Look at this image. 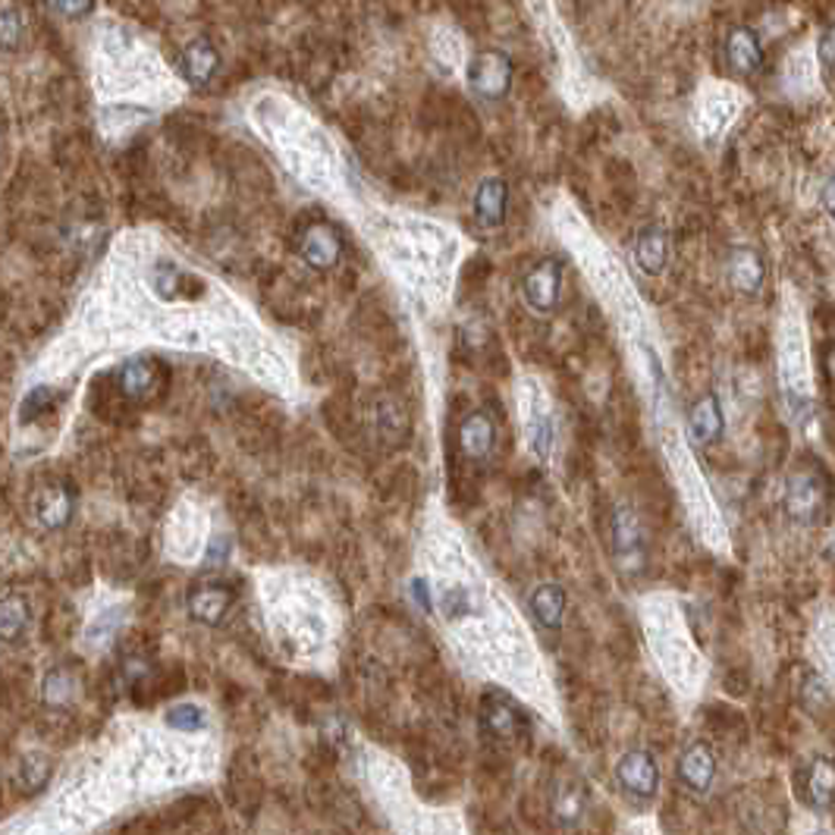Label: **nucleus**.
<instances>
[{
	"label": "nucleus",
	"instance_id": "nucleus-1",
	"mask_svg": "<svg viewBox=\"0 0 835 835\" xmlns=\"http://www.w3.org/2000/svg\"><path fill=\"white\" fill-rule=\"evenodd\" d=\"M782 506L789 512L791 522L798 525H820L830 512V481L820 468L804 465L791 471Z\"/></svg>",
	"mask_w": 835,
	"mask_h": 835
},
{
	"label": "nucleus",
	"instance_id": "nucleus-2",
	"mask_svg": "<svg viewBox=\"0 0 835 835\" xmlns=\"http://www.w3.org/2000/svg\"><path fill=\"white\" fill-rule=\"evenodd\" d=\"M468 89L478 94L481 101H503L512 92V60L510 54L484 47L468 60Z\"/></svg>",
	"mask_w": 835,
	"mask_h": 835
},
{
	"label": "nucleus",
	"instance_id": "nucleus-3",
	"mask_svg": "<svg viewBox=\"0 0 835 835\" xmlns=\"http://www.w3.org/2000/svg\"><path fill=\"white\" fill-rule=\"evenodd\" d=\"M522 299L537 314L557 311L559 299H562V261L559 258L547 255L534 261L522 277Z\"/></svg>",
	"mask_w": 835,
	"mask_h": 835
},
{
	"label": "nucleus",
	"instance_id": "nucleus-4",
	"mask_svg": "<svg viewBox=\"0 0 835 835\" xmlns=\"http://www.w3.org/2000/svg\"><path fill=\"white\" fill-rule=\"evenodd\" d=\"M299 255L314 271H333L343 258V236L333 224H324V220L305 224L299 232Z\"/></svg>",
	"mask_w": 835,
	"mask_h": 835
},
{
	"label": "nucleus",
	"instance_id": "nucleus-5",
	"mask_svg": "<svg viewBox=\"0 0 835 835\" xmlns=\"http://www.w3.org/2000/svg\"><path fill=\"white\" fill-rule=\"evenodd\" d=\"M609 544H613V553L619 559V565L634 572L644 565V534H641V522L638 515L626 506L613 510V518H609Z\"/></svg>",
	"mask_w": 835,
	"mask_h": 835
},
{
	"label": "nucleus",
	"instance_id": "nucleus-6",
	"mask_svg": "<svg viewBox=\"0 0 835 835\" xmlns=\"http://www.w3.org/2000/svg\"><path fill=\"white\" fill-rule=\"evenodd\" d=\"M525 434H528V446L537 459H550L553 443H557V424H553V412L547 405L544 393L537 390V384H528L525 390Z\"/></svg>",
	"mask_w": 835,
	"mask_h": 835
},
{
	"label": "nucleus",
	"instance_id": "nucleus-7",
	"mask_svg": "<svg viewBox=\"0 0 835 835\" xmlns=\"http://www.w3.org/2000/svg\"><path fill=\"white\" fill-rule=\"evenodd\" d=\"M616 779L619 786L638 798V801H650L656 789H660V766L653 760V754L648 751H628L626 757L616 766Z\"/></svg>",
	"mask_w": 835,
	"mask_h": 835
},
{
	"label": "nucleus",
	"instance_id": "nucleus-8",
	"mask_svg": "<svg viewBox=\"0 0 835 835\" xmlns=\"http://www.w3.org/2000/svg\"><path fill=\"white\" fill-rule=\"evenodd\" d=\"M725 279H729V286H732L739 296H744V299L760 296L766 279V264L764 258H760V252L751 249V245L732 249L729 258H725Z\"/></svg>",
	"mask_w": 835,
	"mask_h": 835
},
{
	"label": "nucleus",
	"instance_id": "nucleus-9",
	"mask_svg": "<svg viewBox=\"0 0 835 835\" xmlns=\"http://www.w3.org/2000/svg\"><path fill=\"white\" fill-rule=\"evenodd\" d=\"M675 773H678V782L685 789L695 791V794H707V791L713 789V782H717V754L710 751V744H688L682 751V757H678Z\"/></svg>",
	"mask_w": 835,
	"mask_h": 835
},
{
	"label": "nucleus",
	"instance_id": "nucleus-10",
	"mask_svg": "<svg viewBox=\"0 0 835 835\" xmlns=\"http://www.w3.org/2000/svg\"><path fill=\"white\" fill-rule=\"evenodd\" d=\"M481 729L496 742H510L525 729V713L500 691H488L481 700Z\"/></svg>",
	"mask_w": 835,
	"mask_h": 835
},
{
	"label": "nucleus",
	"instance_id": "nucleus-11",
	"mask_svg": "<svg viewBox=\"0 0 835 835\" xmlns=\"http://www.w3.org/2000/svg\"><path fill=\"white\" fill-rule=\"evenodd\" d=\"M725 64L735 76H757L764 70V45L754 28L735 25L725 38Z\"/></svg>",
	"mask_w": 835,
	"mask_h": 835
},
{
	"label": "nucleus",
	"instance_id": "nucleus-12",
	"mask_svg": "<svg viewBox=\"0 0 835 835\" xmlns=\"http://www.w3.org/2000/svg\"><path fill=\"white\" fill-rule=\"evenodd\" d=\"M471 210H474V220L481 227L500 230L506 224V210H510V186H506V180H500V176L481 180L478 188H474V198H471Z\"/></svg>",
	"mask_w": 835,
	"mask_h": 835
},
{
	"label": "nucleus",
	"instance_id": "nucleus-13",
	"mask_svg": "<svg viewBox=\"0 0 835 835\" xmlns=\"http://www.w3.org/2000/svg\"><path fill=\"white\" fill-rule=\"evenodd\" d=\"M232 609V591L220 581H202L188 591V613L205 626H220Z\"/></svg>",
	"mask_w": 835,
	"mask_h": 835
},
{
	"label": "nucleus",
	"instance_id": "nucleus-14",
	"mask_svg": "<svg viewBox=\"0 0 835 835\" xmlns=\"http://www.w3.org/2000/svg\"><path fill=\"white\" fill-rule=\"evenodd\" d=\"M670 255H673V239H670L666 227L650 224V227L638 232V239H634V261H638V267L648 277H660L666 271V264H670Z\"/></svg>",
	"mask_w": 835,
	"mask_h": 835
},
{
	"label": "nucleus",
	"instance_id": "nucleus-15",
	"mask_svg": "<svg viewBox=\"0 0 835 835\" xmlns=\"http://www.w3.org/2000/svg\"><path fill=\"white\" fill-rule=\"evenodd\" d=\"M496 446V421L488 412H471L459 424V449L465 459L471 462H484L493 456Z\"/></svg>",
	"mask_w": 835,
	"mask_h": 835
},
{
	"label": "nucleus",
	"instance_id": "nucleus-16",
	"mask_svg": "<svg viewBox=\"0 0 835 835\" xmlns=\"http://www.w3.org/2000/svg\"><path fill=\"white\" fill-rule=\"evenodd\" d=\"M32 512L38 518V525L47 531H60L67 528L72 518V493L64 484H45L32 500Z\"/></svg>",
	"mask_w": 835,
	"mask_h": 835
},
{
	"label": "nucleus",
	"instance_id": "nucleus-17",
	"mask_svg": "<svg viewBox=\"0 0 835 835\" xmlns=\"http://www.w3.org/2000/svg\"><path fill=\"white\" fill-rule=\"evenodd\" d=\"M217 70H220V54H217V47L210 45L208 38H195L192 45L183 47L180 72H183V79H186L188 85L205 89V85H210V79L217 76Z\"/></svg>",
	"mask_w": 835,
	"mask_h": 835
},
{
	"label": "nucleus",
	"instance_id": "nucleus-18",
	"mask_svg": "<svg viewBox=\"0 0 835 835\" xmlns=\"http://www.w3.org/2000/svg\"><path fill=\"white\" fill-rule=\"evenodd\" d=\"M688 431L700 446H710V443H720L722 431H725V415H722V405L717 393H707L697 399L688 412Z\"/></svg>",
	"mask_w": 835,
	"mask_h": 835
},
{
	"label": "nucleus",
	"instance_id": "nucleus-19",
	"mask_svg": "<svg viewBox=\"0 0 835 835\" xmlns=\"http://www.w3.org/2000/svg\"><path fill=\"white\" fill-rule=\"evenodd\" d=\"M161 387V374H158V365L151 358H129L119 371V390L123 396H129L133 402H145L151 396L158 393Z\"/></svg>",
	"mask_w": 835,
	"mask_h": 835
},
{
	"label": "nucleus",
	"instance_id": "nucleus-20",
	"mask_svg": "<svg viewBox=\"0 0 835 835\" xmlns=\"http://www.w3.org/2000/svg\"><path fill=\"white\" fill-rule=\"evenodd\" d=\"M528 609H531L534 622L544 631H559L562 619H565V591L553 581H547L528 597Z\"/></svg>",
	"mask_w": 835,
	"mask_h": 835
},
{
	"label": "nucleus",
	"instance_id": "nucleus-21",
	"mask_svg": "<svg viewBox=\"0 0 835 835\" xmlns=\"http://www.w3.org/2000/svg\"><path fill=\"white\" fill-rule=\"evenodd\" d=\"M804 801L813 811H830L835 801V764L826 757H816L804 773Z\"/></svg>",
	"mask_w": 835,
	"mask_h": 835
},
{
	"label": "nucleus",
	"instance_id": "nucleus-22",
	"mask_svg": "<svg viewBox=\"0 0 835 835\" xmlns=\"http://www.w3.org/2000/svg\"><path fill=\"white\" fill-rule=\"evenodd\" d=\"M28 628V604L20 594H3L0 597V641L13 644L23 638V631Z\"/></svg>",
	"mask_w": 835,
	"mask_h": 835
},
{
	"label": "nucleus",
	"instance_id": "nucleus-23",
	"mask_svg": "<svg viewBox=\"0 0 835 835\" xmlns=\"http://www.w3.org/2000/svg\"><path fill=\"white\" fill-rule=\"evenodd\" d=\"M553 816L559 826H575L584 816V794L579 786H562L553 794Z\"/></svg>",
	"mask_w": 835,
	"mask_h": 835
},
{
	"label": "nucleus",
	"instance_id": "nucleus-24",
	"mask_svg": "<svg viewBox=\"0 0 835 835\" xmlns=\"http://www.w3.org/2000/svg\"><path fill=\"white\" fill-rule=\"evenodd\" d=\"M25 35V20L23 13L16 7H7L0 10V50H16L23 45Z\"/></svg>",
	"mask_w": 835,
	"mask_h": 835
},
{
	"label": "nucleus",
	"instance_id": "nucleus-25",
	"mask_svg": "<svg viewBox=\"0 0 835 835\" xmlns=\"http://www.w3.org/2000/svg\"><path fill=\"white\" fill-rule=\"evenodd\" d=\"M167 725H173L180 732H198V729H205V710L198 704H180L167 713Z\"/></svg>",
	"mask_w": 835,
	"mask_h": 835
},
{
	"label": "nucleus",
	"instance_id": "nucleus-26",
	"mask_svg": "<svg viewBox=\"0 0 835 835\" xmlns=\"http://www.w3.org/2000/svg\"><path fill=\"white\" fill-rule=\"evenodd\" d=\"M441 606L443 613H446V619H459V616H465L471 609V594L465 591L462 584H453V587L443 591Z\"/></svg>",
	"mask_w": 835,
	"mask_h": 835
},
{
	"label": "nucleus",
	"instance_id": "nucleus-27",
	"mask_svg": "<svg viewBox=\"0 0 835 835\" xmlns=\"http://www.w3.org/2000/svg\"><path fill=\"white\" fill-rule=\"evenodd\" d=\"M72 697V678L64 670H54L45 678V700L47 704H67Z\"/></svg>",
	"mask_w": 835,
	"mask_h": 835
},
{
	"label": "nucleus",
	"instance_id": "nucleus-28",
	"mask_svg": "<svg viewBox=\"0 0 835 835\" xmlns=\"http://www.w3.org/2000/svg\"><path fill=\"white\" fill-rule=\"evenodd\" d=\"M50 399H54V390L50 387H35L32 393L23 399V409H20V421L28 424V421H35V418L45 412L47 405H50Z\"/></svg>",
	"mask_w": 835,
	"mask_h": 835
},
{
	"label": "nucleus",
	"instance_id": "nucleus-29",
	"mask_svg": "<svg viewBox=\"0 0 835 835\" xmlns=\"http://www.w3.org/2000/svg\"><path fill=\"white\" fill-rule=\"evenodd\" d=\"M119 619H123V609H119V606H111L101 619H94V626L89 628V641H92V644L107 641L116 631V626H119Z\"/></svg>",
	"mask_w": 835,
	"mask_h": 835
},
{
	"label": "nucleus",
	"instance_id": "nucleus-30",
	"mask_svg": "<svg viewBox=\"0 0 835 835\" xmlns=\"http://www.w3.org/2000/svg\"><path fill=\"white\" fill-rule=\"evenodd\" d=\"M50 3L67 20H85V16H92L94 10V0H50Z\"/></svg>",
	"mask_w": 835,
	"mask_h": 835
},
{
	"label": "nucleus",
	"instance_id": "nucleus-31",
	"mask_svg": "<svg viewBox=\"0 0 835 835\" xmlns=\"http://www.w3.org/2000/svg\"><path fill=\"white\" fill-rule=\"evenodd\" d=\"M816 57L826 70H835V23L826 25V32L816 42Z\"/></svg>",
	"mask_w": 835,
	"mask_h": 835
},
{
	"label": "nucleus",
	"instance_id": "nucleus-32",
	"mask_svg": "<svg viewBox=\"0 0 835 835\" xmlns=\"http://www.w3.org/2000/svg\"><path fill=\"white\" fill-rule=\"evenodd\" d=\"M820 202H823V210L830 214V220L835 224V170L830 173V180L820 188Z\"/></svg>",
	"mask_w": 835,
	"mask_h": 835
},
{
	"label": "nucleus",
	"instance_id": "nucleus-33",
	"mask_svg": "<svg viewBox=\"0 0 835 835\" xmlns=\"http://www.w3.org/2000/svg\"><path fill=\"white\" fill-rule=\"evenodd\" d=\"M227 553H230V540L217 534V537L210 540L208 562H210V565H220V562H227Z\"/></svg>",
	"mask_w": 835,
	"mask_h": 835
},
{
	"label": "nucleus",
	"instance_id": "nucleus-34",
	"mask_svg": "<svg viewBox=\"0 0 835 835\" xmlns=\"http://www.w3.org/2000/svg\"><path fill=\"white\" fill-rule=\"evenodd\" d=\"M412 594H415V600L424 606V609H431V597H427V584H424V581L418 579L415 584H412Z\"/></svg>",
	"mask_w": 835,
	"mask_h": 835
}]
</instances>
